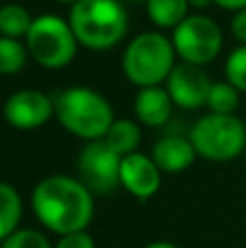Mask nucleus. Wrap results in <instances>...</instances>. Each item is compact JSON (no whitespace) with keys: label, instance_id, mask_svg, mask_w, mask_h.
Returning <instances> with one entry per match:
<instances>
[{"label":"nucleus","instance_id":"1","mask_svg":"<svg viewBox=\"0 0 246 248\" xmlns=\"http://www.w3.org/2000/svg\"><path fill=\"white\" fill-rule=\"evenodd\" d=\"M33 211L46 229L59 235L85 231L94 216V198L81 179L55 174L33 189Z\"/></svg>","mask_w":246,"mask_h":248},{"label":"nucleus","instance_id":"2","mask_svg":"<svg viewBox=\"0 0 246 248\" xmlns=\"http://www.w3.org/2000/svg\"><path fill=\"white\" fill-rule=\"evenodd\" d=\"M68 22L77 42L90 50L113 48L126 33V11L120 0H77Z\"/></svg>","mask_w":246,"mask_h":248},{"label":"nucleus","instance_id":"3","mask_svg":"<svg viewBox=\"0 0 246 248\" xmlns=\"http://www.w3.org/2000/svg\"><path fill=\"white\" fill-rule=\"evenodd\" d=\"M55 116L65 131L90 141L103 140L116 120L109 100L90 87H68L57 94Z\"/></svg>","mask_w":246,"mask_h":248},{"label":"nucleus","instance_id":"4","mask_svg":"<svg viewBox=\"0 0 246 248\" xmlns=\"http://www.w3.org/2000/svg\"><path fill=\"white\" fill-rule=\"evenodd\" d=\"M172 39L161 33H142L126 46L122 57V70L126 78L138 87L159 85L174 68Z\"/></svg>","mask_w":246,"mask_h":248},{"label":"nucleus","instance_id":"5","mask_svg":"<svg viewBox=\"0 0 246 248\" xmlns=\"http://www.w3.org/2000/svg\"><path fill=\"white\" fill-rule=\"evenodd\" d=\"M190 141L196 155L209 161H231L246 146V126L233 113H207L194 124Z\"/></svg>","mask_w":246,"mask_h":248},{"label":"nucleus","instance_id":"6","mask_svg":"<svg viewBox=\"0 0 246 248\" xmlns=\"http://www.w3.org/2000/svg\"><path fill=\"white\" fill-rule=\"evenodd\" d=\"M77 37L68 20L52 13L35 17L26 33V50L44 68H63L77 55Z\"/></svg>","mask_w":246,"mask_h":248},{"label":"nucleus","instance_id":"7","mask_svg":"<svg viewBox=\"0 0 246 248\" xmlns=\"http://www.w3.org/2000/svg\"><path fill=\"white\" fill-rule=\"evenodd\" d=\"M172 46L185 63L205 65L220 55L222 31L207 16H187L181 24L174 26Z\"/></svg>","mask_w":246,"mask_h":248},{"label":"nucleus","instance_id":"8","mask_svg":"<svg viewBox=\"0 0 246 248\" xmlns=\"http://www.w3.org/2000/svg\"><path fill=\"white\" fill-rule=\"evenodd\" d=\"M122 157L105 140H94L78 155V176L92 194H111L120 185Z\"/></svg>","mask_w":246,"mask_h":248},{"label":"nucleus","instance_id":"9","mask_svg":"<svg viewBox=\"0 0 246 248\" xmlns=\"http://www.w3.org/2000/svg\"><path fill=\"white\" fill-rule=\"evenodd\" d=\"M214 83L203 72L200 65L194 63H179L166 78V90L174 105L183 109H200L207 105L209 90Z\"/></svg>","mask_w":246,"mask_h":248},{"label":"nucleus","instance_id":"10","mask_svg":"<svg viewBox=\"0 0 246 248\" xmlns=\"http://www.w3.org/2000/svg\"><path fill=\"white\" fill-rule=\"evenodd\" d=\"M55 113V100L39 90H20L4 103V120L13 128L33 131L44 126Z\"/></svg>","mask_w":246,"mask_h":248},{"label":"nucleus","instance_id":"11","mask_svg":"<svg viewBox=\"0 0 246 248\" xmlns=\"http://www.w3.org/2000/svg\"><path fill=\"white\" fill-rule=\"evenodd\" d=\"M159 168L155 166L151 157L142 153H131L122 157L120 163V185L131 194V196L146 201L155 196L161 185Z\"/></svg>","mask_w":246,"mask_h":248},{"label":"nucleus","instance_id":"12","mask_svg":"<svg viewBox=\"0 0 246 248\" xmlns=\"http://www.w3.org/2000/svg\"><path fill=\"white\" fill-rule=\"evenodd\" d=\"M151 159L161 172H183L194 163L196 150L190 140L183 137H164L153 146Z\"/></svg>","mask_w":246,"mask_h":248},{"label":"nucleus","instance_id":"13","mask_svg":"<svg viewBox=\"0 0 246 248\" xmlns=\"http://www.w3.org/2000/svg\"><path fill=\"white\" fill-rule=\"evenodd\" d=\"M172 98L168 90H161L159 85L142 87L135 96V116L146 126H161L172 116Z\"/></svg>","mask_w":246,"mask_h":248},{"label":"nucleus","instance_id":"14","mask_svg":"<svg viewBox=\"0 0 246 248\" xmlns=\"http://www.w3.org/2000/svg\"><path fill=\"white\" fill-rule=\"evenodd\" d=\"M139 137H142V133H139V126L133 120H113L103 140L113 153H118L120 157H126V155L135 153Z\"/></svg>","mask_w":246,"mask_h":248},{"label":"nucleus","instance_id":"15","mask_svg":"<svg viewBox=\"0 0 246 248\" xmlns=\"http://www.w3.org/2000/svg\"><path fill=\"white\" fill-rule=\"evenodd\" d=\"M187 0H146V11L153 24L161 29H174L187 17Z\"/></svg>","mask_w":246,"mask_h":248},{"label":"nucleus","instance_id":"16","mask_svg":"<svg viewBox=\"0 0 246 248\" xmlns=\"http://www.w3.org/2000/svg\"><path fill=\"white\" fill-rule=\"evenodd\" d=\"M22 220V201L20 194L9 183H0V242H4Z\"/></svg>","mask_w":246,"mask_h":248},{"label":"nucleus","instance_id":"17","mask_svg":"<svg viewBox=\"0 0 246 248\" xmlns=\"http://www.w3.org/2000/svg\"><path fill=\"white\" fill-rule=\"evenodd\" d=\"M35 17H31V13L26 11L22 4L9 2L0 7V35L2 37H26L31 24Z\"/></svg>","mask_w":246,"mask_h":248},{"label":"nucleus","instance_id":"18","mask_svg":"<svg viewBox=\"0 0 246 248\" xmlns=\"http://www.w3.org/2000/svg\"><path fill=\"white\" fill-rule=\"evenodd\" d=\"M240 105V90H235L229 81L222 83H214L209 90V98H207V107L212 113H235Z\"/></svg>","mask_w":246,"mask_h":248},{"label":"nucleus","instance_id":"19","mask_svg":"<svg viewBox=\"0 0 246 248\" xmlns=\"http://www.w3.org/2000/svg\"><path fill=\"white\" fill-rule=\"evenodd\" d=\"M26 48L13 37H0V74H15L26 63Z\"/></svg>","mask_w":246,"mask_h":248},{"label":"nucleus","instance_id":"20","mask_svg":"<svg viewBox=\"0 0 246 248\" xmlns=\"http://www.w3.org/2000/svg\"><path fill=\"white\" fill-rule=\"evenodd\" d=\"M225 74L227 81L240 92H246V44H242L240 48H235L229 55L225 65Z\"/></svg>","mask_w":246,"mask_h":248},{"label":"nucleus","instance_id":"21","mask_svg":"<svg viewBox=\"0 0 246 248\" xmlns=\"http://www.w3.org/2000/svg\"><path fill=\"white\" fill-rule=\"evenodd\" d=\"M0 248H52L48 237L33 229H17L4 242H0Z\"/></svg>","mask_w":246,"mask_h":248},{"label":"nucleus","instance_id":"22","mask_svg":"<svg viewBox=\"0 0 246 248\" xmlns=\"http://www.w3.org/2000/svg\"><path fill=\"white\" fill-rule=\"evenodd\" d=\"M55 248H96V244L87 231H77V233L61 235V240L57 242Z\"/></svg>","mask_w":246,"mask_h":248},{"label":"nucleus","instance_id":"23","mask_svg":"<svg viewBox=\"0 0 246 248\" xmlns=\"http://www.w3.org/2000/svg\"><path fill=\"white\" fill-rule=\"evenodd\" d=\"M231 33L240 44H246V9L238 11L231 20Z\"/></svg>","mask_w":246,"mask_h":248},{"label":"nucleus","instance_id":"24","mask_svg":"<svg viewBox=\"0 0 246 248\" xmlns=\"http://www.w3.org/2000/svg\"><path fill=\"white\" fill-rule=\"evenodd\" d=\"M214 4L227 9V11H242V9H246V0H214Z\"/></svg>","mask_w":246,"mask_h":248},{"label":"nucleus","instance_id":"25","mask_svg":"<svg viewBox=\"0 0 246 248\" xmlns=\"http://www.w3.org/2000/svg\"><path fill=\"white\" fill-rule=\"evenodd\" d=\"M144 248H179V246L172 244V242H153V244H148Z\"/></svg>","mask_w":246,"mask_h":248},{"label":"nucleus","instance_id":"26","mask_svg":"<svg viewBox=\"0 0 246 248\" xmlns=\"http://www.w3.org/2000/svg\"><path fill=\"white\" fill-rule=\"evenodd\" d=\"M190 2V7H196V9H205V7H209V4L214 2V0H187Z\"/></svg>","mask_w":246,"mask_h":248},{"label":"nucleus","instance_id":"27","mask_svg":"<svg viewBox=\"0 0 246 248\" xmlns=\"http://www.w3.org/2000/svg\"><path fill=\"white\" fill-rule=\"evenodd\" d=\"M57 2H72V4H74L77 0H57Z\"/></svg>","mask_w":246,"mask_h":248},{"label":"nucleus","instance_id":"28","mask_svg":"<svg viewBox=\"0 0 246 248\" xmlns=\"http://www.w3.org/2000/svg\"><path fill=\"white\" fill-rule=\"evenodd\" d=\"M126 2H139V0H126Z\"/></svg>","mask_w":246,"mask_h":248}]
</instances>
